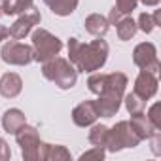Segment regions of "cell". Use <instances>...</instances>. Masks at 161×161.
Returning <instances> with one entry per match:
<instances>
[{
	"mask_svg": "<svg viewBox=\"0 0 161 161\" xmlns=\"http://www.w3.org/2000/svg\"><path fill=\"white\" fill-rule=\"evenodd\" d=\"M153 21H155V27H161V10H155V14L152 15Z\"/></svg>",
	"mask_w": 161,
	"mask_h": 161,
	"instance_id": "4dcf8cb0",
	"label": "cell"
},
{
	"mask_svg": "<svg viewBox=\"0 0 161 161\" xmlns=\"http://www.w3.org/2000/svg\"><path fill=\"white\" fill-rule=\"evenodd\" d=\"M136 27L142 31V32H146V34H150L153 29H155V21H153V17L150 15V14H140L138 15V23H136Z\"/></svg>",
	"mask_w": 161,
	"mask_h": 161,
	"instance_id": "603a6c76",
	"label": "cell"
},
{
	"mask_svg": "<svg viewBox=\"0 0 161 161\" xmlns=\"http://www.w3.org/2000/svg\"><path fill=\"white\" fill-rule=\"evenodd\" d=\"M148 119L157 127V129H161V118H159V103H155V104H152L150 106V110H148Z\"/></svg>",
	"mask_w": 161,
	"mask_h": 161,
	"instance_id": "484cf974",
	"label": "cell"
},
{
	"mask_svg": "<svg viewBox=\"0 0 161 161\" xmlns=\"http://www.w3.org/2000/svg\"><path fill=\"white\" fill-rule=\"evenodd\" d=\"M15 140L21 146V155L25 161H46V152H47L49 144L40 140L36 127L25 123L15 133Z\"/></svg>",
	"mask_w": 161,
	"mask_h": 161,
	"instance_id": "277c9868",
	"label": "cell"
},
{
	"mask_svg": "<svg viewBox=\"0 0 161 161\" xmlns=\"http://www.w3.org/2000/svg\"><path fill=\"white\" fill-rule=\"evenodd\" d=\"M42 74L46 80L53 82L59 89H72L78 82V70L68 59L53 57L46 63H42Z\"/></svg>",
	"mask_w": 161,
	"mask_h": 161,
	"instance_id": "3957f363",
	"label": "cell"
},
{
	"mask_svg": "<svg viewBox=\"0 0 161 161\" xmlns=\"http://www.w3.org/2000/svg\"><path fill=\"white\" fill-rule=\"evenodd\" d=\"M8 38H10V29L4 27V25H0V42H4Z\"/></svg>",
	"mask_w": 161,
	"mask_h": 161,
	"instance_id": "f546056e",
	"label": "cell"
},
{
	"mask_svg": "<svg viewBox=\"0 0 161 161\" xmlns=\"http://www.w3.org/2000/svg\"><path fill=\"white\" fill-rule=\"evenodd\" d=\"M68 61L74 64V68L78 72H97L104 66L106 59H108V44L101 38L89 42V44H82L78 38H68Z\"/></svg>",
	"mask_w": 161,
	"mask_h": 161,
	"instance_id": "6da1fadb",
	"label": "cell"
},
{
	"mask_svg": "<svg viewBox=\"0 0 161 161\" xmlns=\"http://www.w3.org/2000/svg\"><path fill=\"white\" fill-rule=\"evenodd\" d=\"M129 123H131V127L135 129V133L138 135V138H140V140H150L157 131H161V129H157V127L148 119V116H146L144 112L131 114Z\"/></svg>",
	"mask_w": 161,
	"mask_h": 161,
	"instance_id": "7c38bea8",
	"label": "cell"
},
{
	"mask_svg": "<svg viewBox=\"0 0 161 161\" xmlns=\"http://www.w3.org/2000/svg\"><path fill=\"white\" fill-rule=\"evenodd\" d=\"M125 87H127V76L123 72H110V74H106L104 87L97 95L99 99L95 101L99 116L112 118V116H116L119 112L121 103H123V95H125Z\"/></svg>",
	"mask_w": 161,
	"mask_h": 161,
	"instance_id": "7a4b0ae2",
	"label": "cell"
},
{
	"mask_svg": "<svg viewBox=\"0 0 161 161\" xmlns=\"http://www.w3.org/2000/svg\"><path fill=\"white\" fill-rule=\"evenodd\" d=\"M10 157H12V150L8 146V142L4 138H0V161H6Z\"/></svg>",
	"mask_w": 161,
	"mask_h": 161,
	"instance_id": "4316f807",
	"label": "cell"
},
{
	"mask_svg": "<svg viewBox=\"0 0 161 161\" xmlns=\"http://www.w3.org/2000/svg\"><path fill=\"white\" fill-rule=\"evenodd\" d=\"M136 4H138V0H116V8L123 15L133 14V10H136Z\"/></svg>",
	"mask_w": 161,
	"mask_h": 161,
	"instance_id": "cb8c5ba5",
	"label": "cell"
},
{
	"mask_svg": "<svg viewBox=\"0 0 161 161\" xmlns=\"http://www.w3.org/2000/svg\"><path fill=\"white\" fill-rule=\"evenodd\" d=\"M40 21H42L40 10H38L36 6H31V8L25 10V12L15 19V23L10 27V36H12L14 40H23V38H27V36L32 32V29H34L36 25H40Z\"/></svg>",
	"mask_w": 161,
	"mask_h": 161,
	"instance_id": "ba28073f",
	"label": "cell"
},
{
	"mask_svg": "<svg viewBox=\"0 0 161 161\" xmlns=\"http://www.w3.org/2000/svg\"><path fill=\"white\" fill-rule=\"evenodd\" d=\"M121 17H123V14H121V12H119V10L114 6V8L110 10V15H108L106 19H108V23H110V25H116V23H118Z\"/></svg>",
	"mask_w": 161,
	"mask_h": 161,
	"instance_id": "83f0119b",
	"label": "cell"
},
{
	"mask_svg": "<svg viewBox=\"0 0 161 161\" xmlns=\"http://www.w3.org/2000/svg\"><path fill=\"white\" fill-rule=\"evenodd\" d=\"M104 80H106V74H103V72H91V76L87 78L89 91L95 93V95H99L103 91V87H104Z\"/></svg>",
	"mask_w": 161,
	"mask_h": 161,
	"instance_id": "7402d4cb",
	"label": "cell"
},
{
	"mask_svg": "<svg viewBox=\"0 0 161 161\" xmlns=\"http://www.w3.org/2000/svg\"><path fill=\"white\" fill-rule=\"evenodd\" d=\"M0 57L6 64H14V66H27L34 61L32 46L21 44L17 40H8L0 49Z\"/></svg>",
	"mask_w": 161,
	"mask_h": 161,
	"instance_id": "52a82bcc",
	"label": "cell"
},
{
	"mask_svg": "<svg viewBox=\"0 0 161 161\" xmlns=\"http://www.w3.org/2000/svg\"><path fill=\"white\" fill-rule=\"evenodd\" d=\"M157 87H159L157 76L152 74V72H148V70H140V74H138L136 80H135V89H133V91H135L140 99L150 101L152 97H155Z\"/></svg>",
	"mask_w": 161,
	"mask_h": 161,
	"instance_id": "30bf717a",
	"label": "cell"
},
{
	"mask_svg": "<svg viewBox=\"0 0 161 161\" xmlns=\"http://www.w3.org/2000/svg\"><path fill=\"white\" fill-rule=\"evenodd\" d=\"M138 144H140V138L135 133V129L131 127V123L129 121H118L108 131V140H106L104 150L116 153V152L125 150V148H136Z\"/></svg>",
	"mask_w": 161,
	"mask_h": 161,
	"instance_id": "8992f818",
	"label": "cell"
},
{
	"mask_svg": "<svg viewBox=\"0 0 161 161\" xmlns=\"http://www.w3.org/2000/svg\"><path fill=\"white\" fill-rule=\"evenodd\" d=\"M133 63L140 68V70H148L152 74H159V59H157V49L152 42H142L135 47L133 51Z\"/></svg>",
	"mask_w": 161,
	"mask_h": 161,
	"instance_id": "9c48e42d",
	"label": "cell"
},
{
	"mask_svg": "<svg viewBox=\"0 0 161 161\" xmlns=\"http://www.w3.org/2000/svg\"><path fill=\"white\" fill-rule=\"evenodd\" d=\"M138 2H142L144 6H157L159 0H138Z\"/></svg>",
	"mask_w": 161,
	"mask_h": 161,
	"instance_id": "1f68e13d",
	"label": "cell"
},
{
	"mask_svg": "<svg viewBox=\"0 0 161 161\" xmlns=\"http://www.w3.org/2000/svg\"><path fill=\"white\" fill-rule=\"evenodd\" d=\"M32 6V0H2V14L17 15Z\"/></svg>",
	"mask_w": 161,
	"mask_h": 161,
	"instance_id": "d6986e66",
	"label": "cell"
},
{
	"mask_svg": "<svg viewBox=\"0 0 161 161\" xmlns=\"http://www.w3.org/2000/svg\"><path fill=\"white\" fill-rule=\"evenodd\" d=\"M63 49V42L46 29H36L32 32V53L36 63H46L57 57Z\"/></svg>",
	"mask_w": 161,
	"mask_h": 161,
	"instance_id": "5b68a950",
	"label": "cell"
},
{
	"mask_svg": "<svg viewBox=\"0 0 161 161\" xmlns=\"http://www.w3.org/2000/svg\"><path fill=\"white\" fill-rule=\"evenodd\" d=\"M104 155H106L104 148H101V146H93L91 150H87V152H84L82 155H80V159H104Z\"/></svg>",
	"mask_w": 161,
	"mask_h": 161,
	"instance_id": "d4e9b609",
	"label": "cell"
},
{
	"mask_svg": "<svg viewBox=\"0 0 161 161\" xmlns=\"http://www.w3.org/2000/svg\"><path fill=\"white\" fill-rule=\"evenodd\" d=\"M46 6L55 14V15H61V17H66L70 14H74V10L78 8V2L80 0H44Z\"/></svg>",
	"mask_w": 161,
	"mask_h": 161,
	"instance_id": "2e32d148",
	"label": "cell"
},
{
	"mask_svg": "<svg viewBox=\"0 0 161 161\" xmlns=\"http://www.w3.org/2000/svg\"><path fill=\"white\" fill-rule=\"evenodd\" d=\"M116 32H118V38L121 40V42H127V40H131L135 34H136V31H138V27H136V23L133 21V17H129V15H123L116 25Z\"/></svg>",
	"mask_w": 161,
	"mask_h": 161,
	"instance_id": "e0dca14e",
	"label": "cell"
},
{
	"mask_svg": "<svg viewBox=\"0 0 161 161\" xmlns=\"http://www.w3.org/2000/svg\"><path fill=\"white\" fill-rule=\"evenodd\" d=\"M23 89V80L15 72H6L0 78V95L4 99H15Z\"/></svg>",
	"mask_w": 161,
	"mask_h": 161,
	"instance_id": "4fadbf2b",
	"label": "cell"
},
{
	"mask_svg": "<svg viewBox=\"0 0 161 161\" xmlns=\"http://www.w3.org/2000/svg\"><path fill=\"white\" fill-rule=\"evenodd\" d=\"M99 118L95 101H84L72 110V121L78 127H91Z\"/></svg>",
	"mask_w": 161,
	"mask_h": 161,
	"instance_id": "8fae6325",
	"label": "cell"
},
{
	"mask_svg": "<svg viewBox=\"0 0 161 161\" xmlns=\"http://www.w3.org/2000/svg\"><path fill=\"white\" fill-rule=\"evenodd\" d=\"M68 159H72V155L64 146H61V144H49L47 146L46 161H68Z\"/></svg>",
	"mask_w": 161,
	"mask_h": 161,
	"instance_id": "ffe728a7",
	"label": "cell"
},
{
	"mask_svg": "<svg viewBox=\"0 0 161 161\" xmlns=\"http://www.w3.org/2000/svg\"><path fill=\"white\" fill-rule=\"evenodd\" d=\"M25 123H27V118H25V114H23L19 108H10V110H6L4 116H2V127H4V131L10 133V135H15Z\"/></svg>",
	"mask_w": 161,
	"mask_h": 161,
	"instance_id": "5bb4252c",
	"label": "cell"
},
{
	"mask_svg": "<svg viewBox=\"0 0 161 161\" xmlns=\"http://www.w3.org/2000/svg\"><path fill=\"white\" fill-rule=\"evenodd\" d=\"M84 25H86V31H87L91 36H97V38H103V36L108 32V29H110L108 19H106L104 15H101V14H91V15H87L86 21H84Z\"/></svg>",
	"mask_w": 161,
	"mask_h": 161,
	"instance_id": "9a60e30c",
	"label": "cell"
},
{
	"mask_svg": "<svg viewBox=\"0 0 161 161\" xmlns=\"http://www.w3.org/2000/svg\"><path fill=\"white\" fill-rule=\"evenodd\" d=\"M150 140H152V152H153L155 155H159V153H161V150H159V140H161V131H157V133H155V135H153V136H152Z\"/></svg>",
	"mask_w": 161,
	"mask_h": 161,
	"instance_id": "f1b7e54d",
	"label": "cell"
},
{
	"mask_svg": "<svg viewBox=\"0 0 161 161\" xmlns=\"http://www.w3.org/2000/svg\"><path fill=\"white\" fill-rule=\"evenodd\" d=\"M0 15H2V0H0Z\"/></svg>",
	"mask_w": 161,
	"mask_h": 161,
	"instance_id": "d6a6232c",
	"label": "cell"
},
{
	"mask_svg": "<svg viewBox=\"0 0 161 161\" xmlns=\"http://www.w3.org/2000/svg\"><path fill=\"white\" fill-rule=\"evenodd\" d=\"M108 131H110V127H106V125H103V123H93L87 138H89V142H91L93 146L104 148V146H106V140H108Z\"/></svg>",
	"mask_w": 161,
	"mask_h": 161,
	"instance_id": "ac0fdd59",
	"label": "cell"
},
{
	"mask_svg": "<svg viewBox=\"0 0 161 161\" xmlns=\"http://www.w3.org/2000/svg\"><path fill=\"white\" fill-rule=\"evenodd\" d=\"M123 103H125V108L129 114H138V112H144V106H146V101L140 99L135 91L129 93V95H123Z\"/></svg>",
	"mask_w": 161,
	"mask_h": 161,
	"instance_id": "44dd1931",
	"label": "cell"
}]
</instances>
